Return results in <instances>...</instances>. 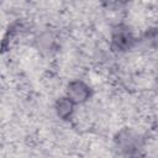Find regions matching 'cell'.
<instances>
[{
  "label": "cell",
  "mask_w": 158,
  "mask_h": 158,
  "mask_svg": "<svg viewBox=\"0 0 158 158\" xmlns=\"http://www.w3.org/2000/svg\"><path fill=\"white\" fill-rule=\"evenodd\" d=\"M116 147L118 151L126 156L127 158L137 157L143 147V139L141 135L131 128H123L121 130L115 138Z\"/></svg>",
  "instance_id": "1"
},
{
  "label": "cell",
  "mask_w": 158,
  "mask_h": 158,
  "mask_svg": "<svg viewBox=\"0 0 158 158\" xmlns=\"http://www.w3.org/2000/svg\"><path fill=\"white\" fill-rule=\"evenodd\" d=\"M65 93L68 96L75 105L77 104H83L85 101L89 100V98L91 96V89L90 86L83 81V80H72L68 83L67 85V89H65Z\"/></svg>",
  "instance_id": "2"
},
{
  "label": "cell",
  "mask_w": 158,
  "mask_h": 158,
  "mask_svg": "<svg viewBox=\"0 0 158 158\" xmlns=\"http://www.w3.org/2000/svg\"><path fill=\"white\" fill-rule=\"evenodd\" d=\"M133 43L135 37L126 27H118L111 35V47L116 52H126L132 48Z\"/></svg>",
  "instance_id": "3"
},
{
  "label": "cell",
  "mask_w": 158,
  "mask_h": 158,
  "mask_svg": "<svg viewBox=\"0 0 158 158\" xmlns=\"http://www.w3.org/2000/svg\"><path fill=\"white\" fill-rule=\"evenodd\" d=\"M74 107H75V104L68 96L59 98L54 102V111H56L57 116L59 118H62V120L70 118L73 112H74Z\"/></svg>",
  "instance_id": "4"
}]
</instances>
